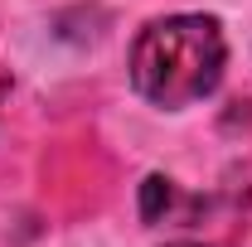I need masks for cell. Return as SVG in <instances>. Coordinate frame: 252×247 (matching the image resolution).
Instances as JSON below:
<instances>
[{"mask_svg": "<svg viewBox=\"0 0 252 247\" xmlns=\"http://www.w3.org/2000/svg\"><path fill=\"white\" fill-rule=\"evenodd\" d=\"M165 247H204V243H165Z\"/></svg>", "mask_w": 252, "mask_h": 247, "instance_id": "cell-3", "label": "cell"}, {"mask_svg": "<svg viewBox=\"0 0 252 247\" xmlns=\"http://www.w3.org/2000/svg\"><path fill=\"white\" fill-rule=\"evenodd\" d=\"M223 63L228 39L214 15H165L131 44V88L165 112H180L223 83Z\"/></svg>", "mask_w": 252, "mask_h": 247, "instance_id": "cell-1", "label": "cell"}, {"mask_svg": "<svg viewBox=\"0 0 252 247\" xmlns=\"http://www.w3.org/2000/svg\"><path fill=\"white\" fill-rule=\"evenodd\" d=\"M170 204H175V185H170L165 175H151V180L141 185V218H146V223H160Z\"/></svg>", "mask_w": 252, "mask_h": 247, "instance_id": "cell-2", "label": "cell"}]
</instances>
